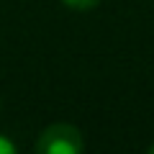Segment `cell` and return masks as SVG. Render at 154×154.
I'll list each match as a JSON object with an SVG mask.
<instances>
[{"instance_id": "obj_1", "label": "cell", "mask_w": 154, "mask_h": 154, "mask_svg": "<svg viewBox=\"0 0 154 154\" xmlns=\"http://www.w3.org/2000/svg\"><path fill=\"white\" fill-rule=\"evenodd\" d=\"M82 136L69 123H54L49 126L36 141L38 154H80L82 152Z\"/></svg>"}, {"instance_id": "obj_2", "label": "cell", "mask_w": 154, "mask_h": 154, "mask_svg": "<svg viewBox=\"0 0 154 154\" xmlns=\"http://www.w3.org/2000/svg\"><path fill=\"white\" fill-rule=\"evenodd\" d=\"M100 0H64V5L75 8V11H90L93 5H98Z\"/></svg>"}, {"instance_id": "obj_3", "label": "cell", "mask_w": 154, "mask_h": 154, "mask_svg": "<svg viewBox=\"0 0 154 154\" xmlns=\"http://www.w3.org/2000/svg\"><path fill=\"white\" fill-rule=\"evenodd\" d=\"M13 152H16V144L8 141L5 136H0V154H13Z\"/></svg>"}, {"instance_id": "obj_4", "label": "cell", "mask_w": 154, "mask_h": 154, "mask_svg": "<svg viewBox=\"0 0 154 154\" xmlns=\"http://www.w3.org/2000/svg\"><path fill=\"white\" fill-rule=\"evenodd\" d=\"M149 152H152V154H154V144H152V146H149Z\"/></svg>"}]
</instances>
